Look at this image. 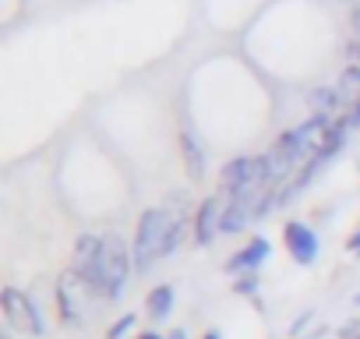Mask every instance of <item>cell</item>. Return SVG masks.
<instances>
[{"label":"cell","mask_w":360,"mask_h":339,"mask_svg":"<svg viewBox=\"0 0 360 339\" xmlns=\"http://www.w3.org/2000/svg\"><path fill=\"white\" fill-rule=\"evenodd\" d=\"M356 57H360V43H356Z\"/></svg>","instance_id":"obj_20"},{"label":"cell","mask_w":360,"mask_h":339,"mask_svg":"<svg viewBox=\"0 0 360 339\" xmlns=\"http://www.w3.org/2000/svg\"><path fill=\"white\" fill-rule=\"evenodd\" d=\"M131 262H134V251H127V244H124L117 234L103 237L99 265H96V272H92L89 286H92L99 297H113V300H117V297H120V290H124V283H127Z\"/></svg>","instance_id":"obj_2"},{"label":"cell","mask_w":360,"mask_h":339,"mask_svg":"<svg viewBox=\"0 0 360 339\" xmlns=\"http://www.w3.org/2000/svg\"><path fill=\"white\" fill-rule=\"evenodd\" d=\"M138 339H162V335H159V332H141Z\"/></svg>","instance_id":"obj_17"},{"label":"cell","mask_w":360,"mask_h":339,"mask_svg":"<svg viewBox=\"0 0 360 339\" xmlns=\"http://www.w3.org/2000/svg\"><path fill=\"white\" fill-rule=\"evenodd\" d=\"M131 325H134V314H124V318H120V321H117V325H113V328L106 332V339H124Z\"/></svg>","instance_id":"obj_14"},{"label":"cell","mask_w":360,"mask_h":339,"mask_svg":"<svg viewBox=\"0 0 360 339\" xmlns=\"http://www.w3.org/2000/svg\"><path fill=\"white\" fill-rule=\"evenodd\" d=\"M99 251H103V241L92 237V234H82V237L75 241V272H82L85 283L92 279V272H96V265H99Z\"/></svg>","instance_id":"obj_8"},{"label":"cell","mask_w":360,"mask_h":339,"mask_svg":"<svg viewBox=\"0 0 360 339\" xmlns=\"http://www.w3.org/2000/svg\"><path fill=\"white\" fill-rule=\"evenodd\" d=\"M169 339H184V332H180V328H176V332H169Z\"/></svg>","instance_id":"obj_18"},{"label":"cell","mask_w":360,"mask_h":339,"mask_svg":"<svg viewBox=\"0 0 360 339\" xmlns=\"http://www.w3.org/2000/svg\"><path fill=\"white\" fill-rule=\"evenodd\" d=\"M85 286H89L85 276L75 269L57 279V304H60V318L68 325H82V318H85Z\"/></svg>","instance_id":"obj_5"},{"label":"cell","mask_w":360,"mask_h":339,"mask_svg":"<svg viewBox=\"0 0 360 339\" xmlns=\"http://www.w3.org/2000/svg\"><path fill=\"white\" fill-rule=\"evenodd\" d=\"M0 339H11V335H0Z\"/></svg>","instance_id":"obj_21"},{"label":"cell","mask_w":360,"mask_h":339,"mask_svg":"<svg viewBox=\"0 0 360 339\" xmlns=\"http://www.w3.org/2000/svg\"><path fill=\"white\" fill-rule=\"evenodd\" d=\"M0 307H4V318H8L11 328H18L25 335H43V318H39L36 304L22 290L4 286V293H0Z\"/></svg>","instance_id":"obj_4"},{"label":"cell","mask_w":360,"mask_h":339,"mask_svg":"<svg viewBox=\"0 0 360 339\" xmlns=\"http://www.w3.org/2000/svg\"><path fill=\"white\" fill-rule=\"evenodd\" d=\"M349 251H360V230L353 234V241H349Z\"/></svg>","instance_id":"obj_16"},{"label":"cell","mask_w":360,"mask_h":339,"mask_svg":"<svg viewBox=\"0 0 360 339\" xmlns=\"http://www.w3.org/2000/svg\"><path fill=\"white\" fill-rule=\"evenodd\" d=\"M265 258H269V241H265V237H255L248 248H240V251L226 262V269H230V272H255Z\"/></svg>","instance_id":"obj_9"},{"label":"cell","mask_w":360,"mask_h":339,"mask_svg":"<svg viewBox=\"0 0 360 339\" xmlns=\"http://www.w3.org/2000/svg\"><path fill=\"white\" fill-rule=\"evenodd\" d=\"M180 152H184L188 174H191V177H202V174H205V155H202V148H198V141H195L191 131L180 134Z\"/></svg>","instance_id":"obj_11"},{"label":"cell","mask_w":360,"mask_h":339,"mask_svg":"<svg viewBox=\"0 0 360 339\" xmlns=\"http://www.w3.org/2000/svg\"><path fill=\"white\" fill-rule=\"evenodd\" d=\"M283 237H286V248H290L293 262L311 265V262L318 258V237H314V230H311V226H304V223L290 219V223L283 226Z\"/></svg>","instance_id":"obj_7"},{"label":"cell","mask_w":360,"mask_h":339,"mask_svg":"<svg viewBox=\"0 0 360 339\" xmlns=\"http://www.w3.org/2000/svg\"><path fill=\"white\" fill-rule=\"evenodd\" d=\"M219 184L230 198H255L262 191H269V162L265 159H255V155H237L233 162L223 166L219 174Z\"/></svg>","instance_id":"obj_3"},{"label":"cell","mask_w":360,"mask_h":339,"mask_svg":"<svg viewBox=\"0 0 360 339\" xmlns=\"http://www.w3.org/2000/svg\"><path fill=\"white\" fill-rule=\"evenodd\" d=\"M223 212H226L223 195H212L198 205V216H195V241L198 244H212L216 234H223Z\"/></svg>","instance_id":"obj_6"},{"label":"cell","mask_w":360,"mask_h":339,"mask_svg":"<svg viewBox=\"0 0 360 339\" xmlns=\"http://www.w3.org/2000/svg\"><path fill=\"white\" fill-rule=\"evenodd\" d=\"M311 106L318 110L314 117H328V113H339V96H335V89H314V92H311Z\"/></svg>","instance_id":"obj_13"},{"label":"cell","mask_w":360,"mask_h":339,"mask_svg":"<svg viewBox=\"0 0 360 339\" xmlns=\"http://www.w3.org/2000/svg\"><path fill=\"white\" fill-rule=\"evenodd\" d=\"M335 96H339V113H349L360 103V68L342 71V78L335 85Z\"/></svg>","instance_id":"obj_10"},{"label":"cell","mask_w":360,"mask_h":339,"mask_svg":"<svg viewBox=\"0 0 360 339\" xmlns=\"http://www.w3.org/2000/svg\"><path fill=\"white\" fill-rule=\"evenodd\" d=\"M180 230H184V223H180L169 209H148V212H141L138 230H134V265L138 269H148L155 258L173 255L176 244H180Z\"/></svg>","instance_id":"obj_1"},{"label":"cell","mask_w":360,"mask_h":339,"mask_svg":"<svg viewBox=\"0 0 360 339\" xmlns=\"http://www.w3.org/2000/svg\"><path fill=\"white\" fill-rule=\"evenodd\" d=\"M145 307H148V318H155V321H162L169 311H173V286H155L152 293H148V300H145Z\"/></svg>","instance_id":"obj_12"},{"label":"cell","mask_w":360,"mask_h":339,"mask_svg":"<svg viewBox=\"0 0 360 339\" xmlns=\"http://www.w3.org/2000/svg\"><path fill=\"white\" fill-rule=\"evenodd\" d=\"M237 290H240V293H251V290H258V276H255V272H244V279L237 283Z\"/></svg>","instance_id":"obj_15"},{"label":"cell","mask_w":360,"mask_h":339,"mask_svg":"<svg viewBox=\"0 0 360 339\" xmlns=\"http://www.w3.org/2000/svg\"><path fill=\"white\" fill-rule=\"evenodd\" d=\"M205 339H219V332H205Z\"/></svg>","instance_id":"obj_19"}]
</instances>
